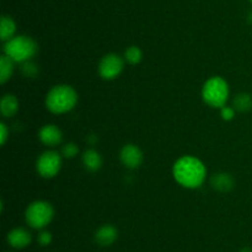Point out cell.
I'll use <instances>...</instances> for the list:
<instances>
[{
    "label": "cell",
    "instance_id": "1",
    "mask_svg": "<svg viewBox=\"0 0 252 252\" xmlns=\"http://www.w3.org/2000/svg\"><path fill=\"white\" fill-rule=\"evenodd\" d=\"M175 180L187 189H197L204 183L207 168L199 158L194 156H182L172 167Z\"/></svg>",
    "mask_w": 252,
    "mask_h": 252
},
{
    "label": "cell",
    "instance_id": "2",
    "mask_svg": "<svg viewBox=\"0 0 252 252\" xmlns=\"http://www.w3.org/2000/svg\"><path fill=\"white\" fill-rule=\"evenodd\" d=\"M78 93L68 84L54 85L46 95V106L53 114H65L75 108Z\"/></svg>",
    "mask_w": 252,
    "mask_h": 252
},
{
    "label": "cell",
    "instance_id": "3",
    "mask_svg": "<svg viewBox=\"0 0 252 252\" xmlns=\"http://www.w3.org/2000/svg\"><path fill=\"white\" fill-rule=\"evenodd\" d=\"M37 51H38L37 42L26 35H17L9 41L4 42V54L10 57L15 63L32 61Z\"/></svg>",
    "mask_w": 252,
    "mask_h": 252
},
{
    "label": "cell",
    "instance_id": "4",
    "mask_svg": "<svg viewBox=\"0 0 252 252\" xmlns=\"http://www.w3.org/2000/svg\"><path fill=\"white\" fill-rule=\"evenodd\" d=\"M230 89L228 82L221 77H212L202 88V98L208 106L214 109H221L226 105Z\"/></svg>",
    "mask_w": 252,
    "mask_h": 252
},
{
    "label": "cell",
    "instance_id": "5",
    "mask_svg": "<svg viewBox=\"0 0 252 252\" xmlns=\"http://www.w3.org/2000/svg\"><path fill=\"white\" fill-rule=\"evenodd\" d=\"M54 217L53 205L46 200L32 202L25 211V220L32 229L42 230L48 226Z\"/></svg>",
    "mask_w": 252,
    "mask_h": 252
},
{
    "label": "cell",
    "instance_id": "6",
    "mask_svg": "<svg viewBox=\"0 0 252 252\" xmlns=\"http://www.w3.org/2000/svg\"><path fill=\"white\" fill-rule=\"evenodd\" d=\"M63 156L58 151L47 150L37 158L36 170L42 178H53L59 173L62 168Z\"/></svg>",
    "mask_w": 252,
    "mask_h": 252
},
{
    "label": "cell",
    "instance_id": "7",
    "mask_svg": "<svg viewBox=\"0 0 252 252\" xmlns=\"http://www.w3.org/2000/svg\"><path fill=\"white\" fill-rule=\"evenodd\" d=\"M125 68V58L117 53H107L98 63V74L105 81L116 79Z\"/></svg>",
    "mask_w": 252,
    "mask_h": 252
},
{
    "label": "cell",
    "instance_id": "8",
    "mask_svg": "<svg viewBox=\"0 0 252 252\" xmlns=\"http://www.w3.org/2000/svg\"><path fill=\"white\" fill-rule=\"evenodd\" d=\"M120 160L123 163V166L127 167L128 169H137L142 166L144 156H143L142 150L137 145L127 143L121 150Z\"/></svg>",
    "mask_w": 252,
    "mask_h": 252
},
{
    "label": "cell",
    "instance_id": "9",
    "mask_svg": "<svg viewBox=\"0 0 252 252\" xmlns=\"http://www.w3.org/2000/svg\"><path fill=\"white\" fill-rule=\"evenodd\" d=\"M38 138L43 145L48 146V147H56L63 141V132L57 125L47 124L39 128Z\"/></svg>",
    "mask_w": 252,
    "mask_h": 252
},
{
    "label": "cell",
    "instance_id": "10",
    "mask_svg": "<svg viewBox=\"0 0 252 252\" xmlns=\"http://www.w3.org/2000/svg\"><path fill=\"white\" fill-rule=\"evenodd\" d=\"M31 234L24 227H15L7 234V242L14 249H25L31 244Z\"/></svg>",
    "mask_w": 252,
    "mask_h": 252
},
{
    "label": "cell",
    "instance_id": "11",
    "mask_svg": "<svg viewBox=\"0 0 252 252\" xmlns=\"http://www.w3.org/2000/svg\"><path fill=\"white\" fill-rule=\"evenodd\" d=\"M118 231L113 225H102L95 232V241L100 246H110L117 240Z\"/></svg>",
    "mask_w": 252,
    "mask_h": 252
},
{
    "label": "cell",
    "instance_id": "12",
    "mask_svg": "<svg viewBox=\"0 0 252 252\" xmlns=\"http://www.w3.org/2000/svg\"><path fill=\"white\" fill-rule=\"evenodd\" d=\"M211 184L212 187L216 190H218V192H230L234 188V178L226 172L217 173V174H214L213 177L211 178Z\"/></svg>",
    "mask_w": 252,
    "mask_h": 252
},
{
    "label": "cell",
    "instance_id": "13",
    "mask_svg": "<svg viewBox=\"0 0 252 252\" xmlns=\"http://www.w3.org/2000/svg\"><path fill=\"white\" fill-rule=\"evenodd\" d=\"M83 165L89 172H97L101 167H102V157L100 153L94 148H88L85 152L83 153Z\"/></svg>",
    "mask_w": 252,
    "mask_h": 252
},
{
    "label": "cell",
    "instance_id": "14",
    "mask_svg": "<svg viewBox=\"0 0 252 252\" xmlns=\"http://www.w3.org/2000/svg\"><path fill=\"white\" fill-rule=\"evenodd\" d=\"M19 110V100L12 94H5L0 103V111L4 118H11Z\"/></svg>",
    "mask_w": 252,
    "mask_h": 252
},
{
    "label": "cell",
    "instance_id": "15",
    "mask_svg": "<svg viewBox=\"0 0 252 252\" xmlns=\"http://www.w3.org/2000/svg\"><path fill=\"white\" fill-rule=\"evenodd\" d=\"M15 32H16V24L12 20V17L4 16L1 17V22H0V39L2 42H6L15 37Z\"/></svg>",
    "mask_w": 252,
    "mask_h": 252
},
{
    "label": "cell",
    "instance_id": "16",
    "mask_svg": "<svg viewBox=\"0 0 252 252\" xmlns=\"http://www.w3.org/2000/svg\"><path fill=\"white\" fill-rule=\"evenodd\" d=\"M15 62L6 54H2L0 57V83L5 84L14 73Z\"/></svg>",
    "mask_w": 252,
    "mask_h": 252
},
{
    "label": "cell",
    "instance_id": "17",
    "mask_svg": "<svg viewBox=\"0 0 252 252\" xmlns=\"http://www.w3.org/2000/svg\"><path fill=\"white\" fill-rule=\"evenodd\" d=\"M233 108L239 113H246L252 109V96L249 93H239L233 99Z\"/></svg>",
    "mask_w": 252,
    "mask_h": 252
},
{
    "label": "cell",
    "instance_id": "18",
    "mask_svg": "<svg viewBox=\"0 0 252 252\" xmlns=\"http://www.w3.org/2000/svg\"><path fill=\"white\" fill-rule=\"evenodd\" d=\"M125 61L129 64H139L143 59V52L138 46H130L125 51Z\"/></svg>",
    "mask_w": 252,
    "mask_h": 252
},
{
    "label": "cell",
    "instance_id": "19",
    "mask_svg": "<svg viewBox=\"0 0 252 252\" xmlns=\"http://www.w3.org/2000/svg\"><path fill=\"white\" fill-rule=\"evenodd\" d=\"M21 71L24 76L27 77V78H34L38 74V67H37V64L33 61H27L22 63Z\"/></svg>",
    "mask_w": 252,
    "mask_h": 252
},
{
    "label": "cell",
    "instance_id": "20",
    "mask_svg": "<svg viewBox=\"0 0 252 252\" xmlns=\"http://www.w3.org/2000/svg\"><path fill=\"white\" fill-rule=\"evenodd\" d=\"M62 156H63L64 158H69V160H71V158L76 157L79 153V147L76 143L74 142H69V143H65V145L62 147Z\"/></svg>",
    "mask_w": 252,
    "mask_h": 252
},
{
    "label": "cell",
    "instance_id": "21",
    "mask_svg": "<svg viewBox=\"0 0 252 252\" xmlns=\"http://www.w3.org/2000/svg\"><path fill=\"white\" fill-rule=\"evenodd\" d=\"M235 109L233 106H223L220 109V116L223 120L225 121H231L234 118H235Z\"/></svg>",
    "mask_w": 252,
    "mask_h": 252
},
{
    "label": "cell",
    "instance_id": "22",
    "mask_svg": "<svg viewBox=\"0 0 252 252\" xmlns=\"http://www.w3.org/2000/svg\"><path fill=\"white\" fill-rule=\"evenodd\" d=\"M37 240H38L39 245L47 246V245H49L52 242V234L49 231H41L38 237H37Z\"/></svg>",
    "mask_w": 252,
    "mask_h": 252
},
{
    "label": "cell",
    "instance_id": "23",
    "mask_svg": "<svg viewBox=\"0 0 252 252\" xmlns=\"http://www.w3.org/2000/svg\"><path fill=\"white\" fill-rule=\"evenodd\" d=\"M7 137H9V131H7V126L5 125V123L0 124V143L5 145Z\"/></svg>",
    "mask_w": 252,
    "mask_h": 252
},
{
    "label": "cell",
    "instance_id": "24",
    "mask_svg": "<svg viewBox=\"0 0 252 252\" xmlns=\"http://www.w3.org/2000/svg\"><path fill=\"white\" fill-rule=\"evenodd\" d=\"M240 252H252V249H250V247H245V249L241 250Z\"/></svg>",
    "mask_w": 252,
    "mask_h": 252
},
{
    "label": "cell",
    "instance_id": "25",
    "mask_svg": "<svg viewBox=\"0 0 252 252\" xmlns=\"http://www.w3.org/2000/svg\"><path fill=\"white\" fill-rule=\"evenodd\" d=\"M250 21H252V14L250 15Z\"/></svg>",
    "mask_w": 252,
    "mask_h": 252
},
{
    "label": "cell",
    "instance_id": "26",
    "mask_svg": "<svg viewBox=\"0 0 252 252\" xmlns=\"http://www.w3.org/2000/svg\"><path fill=\"white\" fill-rule=\"evenodd\" d=\"M250 2H251V4H252V0H250Z\"/></svg>",
    "mask_w": 252,
    "mask_h": 252
}]
</instances>
